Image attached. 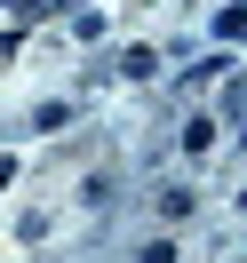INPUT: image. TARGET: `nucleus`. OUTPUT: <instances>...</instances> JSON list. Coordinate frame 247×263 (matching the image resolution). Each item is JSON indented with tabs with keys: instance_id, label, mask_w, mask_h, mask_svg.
I'll use <instances>...</instances> for the list:
<instances>
[{
	"instance_id": "f257e3e1",
	"label": "nucleus",
	"mask_w": 247,
	"mask_h": 263,
	"mask_svg": "<svg viewBox=\"0 0 247 263\" xmlns=\"http://www.w3.org/2000/svg\"><path fill=\"white\" fill-rule=\"evenodd\" d=\"M223 40H247V8H223Z\"/></svg>"
}]
</instances>
